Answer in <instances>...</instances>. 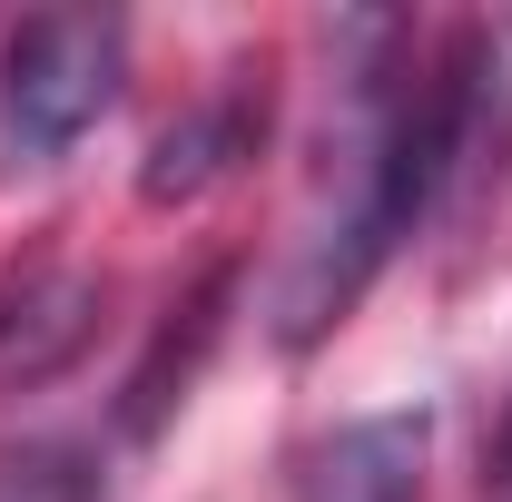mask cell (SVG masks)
I'll return each mask as SVG.
<instances>
[{
    "label": "cell",
    "mask_w": 512,
    "mask_h": 502,
    "mask_svg": "<svg viewBox=\"0 0 512 502\" xmlns=\"http://www.w3.org/2000/svg\"><path fill=\"white\" fill-rule=\"evenodd\" d=\"M463 109H473V69L444 60L434 79H355V119L345 138H325V188L316 217L296 227V247L276 266V345H316L325 325H345V306L384 276V256L414 237V217L434 207L453 148H463Z\"/></svg>",
    "instance_id": "cell-1"
},
{
    "label": "cell",
    "mask_w": 512,
    "mask_h": 502,
    "mask_svg": "<svg viewBox=\"0 0 512 502\" xmlns=\"http://www.w3.org/2000/svg\"><path fill=\"white\" fill-rule=\"evenodd\" d=\"M128 20L119 10H40L0 40V148L20 168H50L119 109Z\"/></svg>",
    "instance_id": "cell-2"
},
{
    "label": "cell",
    "mask_w": 512,
    "mask_h": 502,
    "mask_svg": "<svg viewBox=\"0 0 512 502\" xmlns=\"http://www.w3.org/2000/svg\"><path fill=\"white\" fill-rule=\"evenodd\" d=\"M99 325V276L79 266H30L0 286V384H50Z\"/></svg>",
    "instance_id": "cell-3"
},
{
    "label": "cell",
    "mask_w": 512,
    "mask_h": 502,
    "mask_svg": "<svg viewBox=\"0 0 512 502\" xmlns=\"http://www.w3.org/2000/svg\"><path fill=\"white\" fill-rule=\"evenodd\" d=\"M424 493V414H375L316 443L296 502H414Z\"/></svg>",
    "instance_id": "cell-4"
},
{
    "label": "cell",
    "mask_w": 512,
    "mask_h": 502,
    "mask_svg": "<svg viewBox=\"0 0 512 502\" xmlns=\"http://www.w3.org/2000/svg\"><path fill=\"white\" fill-rule=\"evenodd\" d=\"M256 148V99L247 89H217V99H197L188 119H168L148 138V168H138V197L148 207H178V197H207L237 158Z\"/></svg>",
    "instance_id": "cell-5"
},
{
    "label": "cell",
    "mask_w": 512,
    "mask_h": 502,
    "mask_svg": "<svg viewBox=\"0 0 512 502\" xmlns=\"http://www.w3.org/2000/svg\"><path fill=\"white\" fill-rule=\"evenodd\" d=\"M0 502H109V483H99V453L30 434V443H0Z\"/></svg>",
    "instance_id": "cell-6"
},
{
    "label": "cell",
    "mask_w": 512,
    "mask_h": 502,
    "mask_svg": "<svg viewBox=\"0 0 512 502\" xmlns=\"http://www.w3.org/2000/svg\"><path fill=\"white\" fill-rule=\"evenodd\" d=\"M493 473L512 483V414H503V443H493Z\"/></svg>",
    "instance_id": "cell-7"
}]
</instances>
